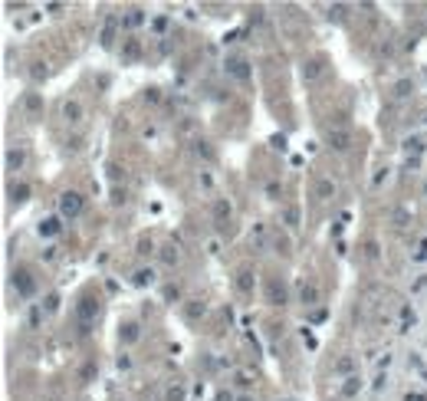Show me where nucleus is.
Returning a JSON list of instances; mask_svg holds the SVG:
<instances>
[{"instance_id": "nucleus-1", "label": "nucleus", "mask_w": 427, "mask_h": 401, "mask_svg": "<svg viewBox=\"0 0 427 401\" xmlns=\"http://www.w3.org/2000/svg\"><path fill=\"white\" fill-rule=\"evenodd\" d=\"M95 313H99V303H95L92 296H82L79 306H76V316H79V332H82V336L89 332V326H92Z\"/></svg>"}, {"instance_id": "nucleus-2", "label": "nucleus", "mask_w": 427, "mask_h": 401, "mask_svg": "<svg viewBox=\"0 0 427 401\" xmlns=\"http://www.w3.org/2000/svg\"><path fill=\"white\" fill-rule=\"evenodd\" d=\"M59 214L62 217H79L82 214V194H76V191L59 194Z\"/></svg>"}, {"instance_id": "nucleus-3", "label": "nucleus", "mask_w": 427, "mask_h": 401, "mask_svg": "<svg viewBox=\"0 0 427 401\" xmlns=\"http://www.w3.org/2000/svg\"><path fill=\"white\" fill-rule=\"evenodd\" d=\"M325 138L335 151H348V145H352V132H348V128H329Z\"/></svg>"}, {"instance_id": "nucleus-4", "label": "nucleus", "mask_w": 427, "mask_h": 401, "mask_svg": "<svg viewBox=\"0 0 427 401\" xmlns=\"http://www.w3.org/2000/svg\"><path fill=\"white\" fill-rule=\"evenodd\" d=\"M13 286H17L20 296H33V293H37V283H33V276L26 273V270H17V273H13Z\"/></svg>"}, {"instance_id": "nucleus-5", "label": "nucleus", "mask_w": 427, "mask_h": 401, "mask_svg": "<svg viewBox=\"0 0 427 401\" xmlns=\"http://www.w3.org/2000/svg\"><path fill=\"white\" fill-rule=\"evenodd\" d=\"M227 73L234 76V79H240V82H247L250 79V69H247V59H227Z\"/></svg>"}, {"instance_id": "nucleus-6", "label": "nucleus", "mask_w": 427, "mask_h": 401, "mask_svg": "<svg viewBox=\"0 0 427 401\" xmlns=\"http://www.w3.org/2000/svg\"><path fill=\"white\" fill-rule=\"evenodd\" d=\"M267 299L273 303V306H283V303H286V286H283L279 280L267 283Z\"/></svg>"}, {"instance_id": "nucleus-7", "label": "nucleus", "mask_w": 427, "mask_h": 401, "mask_svg": "<svg viewBox=\"0 0 427 401\" xmlns=\"http://www.w3.org/2000/svg\"><path fill=\"white\" fill-rule=\"evenodd\" d=\"M253 286H256L253 270H247V266H243L240 273H237V289H240V293H253Z\"/></svg>"}, {"instance_id": "nucleus-8", "label": "nucleus", "mask_w": 427, "mask_h": 401, "mask_svg": "<svg viewBox=\"0 0 427 401\" xmlns=\"http://www.w3.org/2000/svg\"><path fill=\"white\" fill-rule=\"evenodd\" d=\"M62 119H66V122H82V106L76 99L62 102Z\"/></svg>"}, {"instance_id": "nucleus-9", "label": "nucleus", "mask_w": 427, "mask_h": 401, "mask_svg": "<svg viewBox=\"0 0 427 401\" xmlns=\"http://www.w3.org/2000/svg\"><path fill=\"white\" fill-rule=\"evenodd\" d=\"M59 230H62L59 217H46V220H40V237H56Z\"/></svg>"}, {"instance_id": "nucleus-10", "label": "nucleus", "mask_w": 427, "mask_h": 401, "mask_svg": "<svg viewBox=\"0 0 427 401\" xmlns=\"http://www.w3.org/2000/svg\"><path fill=\"white\" fill-rule=\"evenodd\" d=\"M204 313H207V306H204V303H201V299H191V303H187V306H184V319H187V322L201 319V316H204Z\"/></svg>"}, {"instance_id": "nucleus-11", "label": "nucleus", "mask_w": 427, "mask_h": 401, "mask_svg": "<svg viewBox=\"0 0 427 401\" xmlns=\"http://www.w3.org/2000/svg\"><path fill=\"white\" fill-rule=\"evenodd\" d=\"M23 161H26L23 148H10V151H7V168H10V171H20V168H23Z\"/></svg>"}, {"instance_id": "nucleus-12", "label": "nucleus", "mask_w": 427, "mask_h": 401, "mask_svg": "<svg viewBox=\"0 0 427 401\" xmlns=\"http://www.w3.org/2000/svg\"><path fill=\"white\" fill-rule=\"evenodd\" d=\"M299 299H303L306 306H312V303L319 299V289L312 286V283H303V286H299Z\"/></svg>"}, {"instance_id": "nucleus-13", "label": "nucleus", "mask_w": 427, "mask_h": 401, "mask_svg": "<svg viewBox=\"0 0 427 401\" xmlns=\"http://www.w3.org/2000/svg\"><path fill=\"white\" fill-rule=\"evenodd\" d=\"M115 26H118V20L109 17L106 26H102V46H112V40H115Z\"/></svg>"}, {"instance_id": "nucleus-14", "label": "nucleus", "mask_w": 427, "mask_h": 401, "mask_svg": "<svg viewBox=\"0 0 427 401\" xmlns=\"http://www.w3.org/2000/svg\"><path fill=\"white\" fill-rule=\"evenodd\" d=\"M319 73H322V63H319V59H309V63H306L303 66V79H319Z\"/></svg>"}, {"instance_id": "nucleus-15", "label": "nucleus", "mask_w": 427, "mask_h": 401, "mask_svg": "<svg viewBox=\"0 0 427 401\" xmlns=\"http://www.w3.org/2000/svg\"><path fill=\"white\" fill-rule=\"evenodd\" d=\"M404 148H408V155H411V151H414V158H417V155H421V151H424V138H421V135H411L408 142H404Z\"/></svg>"}, {"instance_id": "nucleus-16", "label": "nucleus", "mask_w": 427, "mask_h": 401, "mask_svg": "<svg viewBox=\"0 0 427 401\" xmlns=\"http://www.w3.org/2000/svg\"><path fill=\"white\" fill-rule=\"evenodd\" d=\"M118 336H122L125 342H135V339H138V326H135V322H125V326L118 329Z\"/></svg>"}, {"instance_id": "nucleus-17", "label": "nucleus", "mask_w": 427, "mask_h": 401, "mask_svg": "<svg viewBox=\"0 0 427 401\" xmlns=\"http://www.w3.org/2000/svg\"><path fill=\"white\" fill-rule=\"evenodd\" d=\"M316 194H319V197H332V194H335V184L329 181V178H322V181L316 184Z\"/></svg>"}, {"instance_id": "nucleus-18", "label": "nucleus", "mask_w": 427, "mask_h": 401, "mask_svg": "<svg viewBox=\"0 0 427 401\" xmlns=\"http://www.w3.org/2000/svg\"><path fill=\"white\" fill-rule=\"evenodd\" d=\"M151 283H155V273H151V270H138L135 273V286H151Z\"/></svg>"}, {"instance_id": "nucleus-19", "label": "nucleus", "mask_w": 427, "mask_h": 401, "mask_svg": "<svg viewBox=\"0 0 427 401\" xmlns=\"http://www.w3.org/2000/svg\"><path fill=\"white\" fill-rule=\"evenodd\" d=\"M214 217L217 220H227L230 217V204H227V201H214Z\"/></svg>"}, {"instance_id": "nucleus-20", "label": "nucleus", "mask_w": 427, "mask_h": 401, "mask_svg": "<svg viewBox=\"0 0 427 401\" xmlns=\"http://www.w3.org/2000/svg\"><path fill=\"white\" fill-rule=\"evenodd\" d=\"M168 401H184V385H171V388L165 391Z\"/></svg>"}, {"instance_id": "nucleus-21", "label": "nucleus", "mask_w": 427, "mask_h": 401, "mask_svg": "<svg viewBox=\"0 0 427 401\" xmlns=\"http://www.w3.org/2000/svg\"><path fill=\"white\" fill-rule=\"evenodd\" d=\"M26 194H30V188H26V184H13V188H10V197H13V201H26Z\"/></svg>"}, {"instance_id": "nucleus-22", "label": "nucleus", "mask_w": 427, "mask_h": 401, "mask_svg": "<svg viewBox=\"0 0 427 401\" xmlns=\"http://www.w3.org/2000/svg\"><path fill=\"white\" fill-rule=\"evenodd\" d=\"M161 260H165L168 266H174L178 263V250H174V247H165V250H161Z\"/></svg>"}, {"instance_id": "nucleus-23", "label": "nucleus", "mask_w": 427, "mask_h": 401, "mask_svg": "<svg viewBox=\"0 0 427 401\" xmlns=\"http://www.w3.org/2000/svg\"><path fill=\"white\" fill-rule=\"evenodd\" d=\"M358 388H362V382H358V378H348V382H345V388H342V395H345V398H352Z\"/></svg>"}, {"instance_id": "nucleus-24", "label": "nucleus", "mask_w": 427, "mask_h": 401, "mask_svg": "<svg viewBox=\"0 0 427 401\" xmlns=\"http://www.w3.org/2000/svg\"><path fill=\"white\" fill-rule=\"evenodd\" d=\"M138 53H142V46H138V40H128V43H125V56H128V59H135Z\"/></svg>"}, {"instance_id": "nucleus-25", "label": "nucleus", "mask_w": 427, "mask_h": 401, "mask_svg": "<svg viewBox=\"0 0 427 401\" xmlns=\"http://www.w3.org/2000/svg\"><path fill=\"white\" fill-rule=\"evenodd\" d=\"M408 92H411V79H401V82L395 86V95H398V99H404Z\"/></svg>"}, {"instance_id": "nucleus-26", "label": "nucleus", "mask_w": 427, "mask_h": 401, "mask_svg": "<svg viewBox=\"0 0 427 401\" xmlns=\"http://www.w3.org/2000/svg\"><path fill=\"white\" fill-rule=\"evenodd\" d=\"M283 217H286V224H289V227H296V224H299V211H296V207H286Z\"/></svg>"}, {"instance_id": "nucleus-27", "label": "nucleus", "mask_w": 427, "mask_h": 401, "mask_svg": "<svg viewBox=\"0 0 427 401\" xmlns=\"http://www.w3.org/2000/svg\"><path fill=\"white\" fill-rule=\"evenodd\" d=\"M142 10H128V17H125V23H128V26H138V23H142Z\"/></svg>"}, {"instance_id": "nucleus-28", "label": "nucleus", "mask_w": 427, "mask_h": 401, "mask_svg": "<svg viewBox=\"0 0 427 401\" xmlns=\"http://www.w3.org/2000/svg\"><path fill=\"white\" fill-rule=\"evenodd\" d=\"M40 319H43V309H40V306H33V309H30V326L37 329V326H40Z\"/></svg>"}, {"instance_id": "nucleus-29", "label": "nucleus", "mask_w": 427, "mask_h": 401, "mask_svg": "<svg viewBox=\"0 0 427 401\" xmlns=\"http://www.w3.org/2000/svg\"><path fill=\"white\" fill-rule=\"evenodd\" d=\"M40 106H43L40 95H26V109H30V112H40Z\"/></svg>"}, {"instance_id": "nucleus-30", "label": "nucleus", "mask_w": 427, "mask_h": 401, "mask_svg": "<svg viewBox=\"0 0 427 401\" xmlns=\"http://www.w3.org/2000/svg\"><path fill=\"white\" fill-rule=\"evenodd\" d=\"M56 309H59V296H46V313H56Z\"/></svg>"}, {"instance_id": "nucleus-31", "label": "nucleus", "mask_w": 427, "mask_h": 401, "mask_svg": "<svg viewBox=\"0 0 427 401\" xmlns=\"http://www.w3.org/2000/svg\"><path fill=\"white\" fill-rule=\"evenodd\" d=\"M178 296H181V289H178V286H165V299H168V303H174Z\"/></svg>"}, {"instance_id": "nucleus-32", "label": "nucleus", "mask_w": 427, "mask_h": 401, "mask_svg": "<svg viewBox=\"0 0 427 401\" xmlns=\"http://www.w3.org/2000/svg\"><path fill=\"white\" fill-rule=\"evenodd\" d=\"M414 260H427V240H421V244H417V250H414Z\"/></svg>"}, {"instance_id": "nucleus-33", "label": "nucleus", "mask_w": 427, "mask_h": 401, "mask_svg": "<svg viewBox=\"0 0 427 401\" xmlns=\"http://www.w3.org/2000/svg\"><path fill=\"white\" fill-rule=\"evenodd\" d=\"M352 358H339V362H335V372H348V369H352Z\"/></svg>"}, {"instance_id": "nucleus-34", "label": "nucleus", "mask_w": 427, "mask_h": 401, "mask_svg": "<svg viewBox=\"0 0 427 401\" xmlns=\"http://www.w3.org/2000/svg\"><path fill=\"white\" fill-rule=\"evenodd\" d=\"M92 375H95V365H86V369H82V382H89Z\"/></svg>"}, {"instance_id": "nucleus-35", "label": "nucleus", "mask_w": 427, "mask_h": 401, "mask_svg": "<svg viewBox=\"0 0 427 401\" xmlns=\"http://www.w3.org/2000/svg\"><path fill=\"white\" fill-rule=\"evenodd\" d=\"M138 253H142V257H145V253H151V240H142V244H138Z\"/></svg>"}, {"instance_id": "nucleus-36", "label": "nucleus", "mask_w": 427, "mask_h": 401, "mask_svg": "<svg viewBox=\"0 0 427 401\" xmlns=\"http://www.w3.org/2000/svg\"><path fill=\"white\" fill-rule=\"evenodd\" d=\"M43 76H46V69L37 63V66H33V79H43Z\"/></svg>"}, {"instance_id": "nucleus-37", "label": "nucleus", "mask_w": 427, "mask_h": 401, "mask_svg": "<svg viewBox=\"0 0 427 401\" xmlns=\"http://www.w3.org/2000/svg\"><path fill=\"white\" fill-rule=\"evenodd\" d=\"M217 401H230V395H223V391H220V395H217Z\"/></svg>"}, {"instance_id": "nucleus-38", "label": "nucleus", "mask_w": 427, "mask_h": 401, "mask_svg": "<svg viewBox=\"0 0 427 401\" xmlns=\"http://www.w3.org/2000/svg\"><path fill=\"white\" fill-rule=\"evenodd\" d=\"M243 401H247V398H243Z\"/></svg>"}]
</instances>
